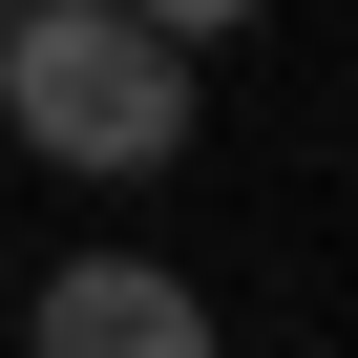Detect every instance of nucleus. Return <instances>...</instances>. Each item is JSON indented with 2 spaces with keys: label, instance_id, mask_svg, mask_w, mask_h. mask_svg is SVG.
Wrapping results in <instances>:
<instances>
[{
  "label": "nucleus",
  "instance_id": "nucleus-1",
  "mask_svg": "<svg viewBox=\"0 0 358 358\" xmlns=\"http://www.w3.org/2000/svg\"><path fill=\"white\" fill-rule=\"evenodd\" d=\"M0 106L64 169H169L190 148V43H148L127 0H22L0 22Z\"/></svg>",
  "mask_w": 358,
  "mask_h": 358
},
{
  "label": "nucleus",
  "instance_id": "nucleus-2",
  "mask_svg": "<svg viewBox=\"0 0 358 358\" xmlns=\"http://www.w3.org/2000/svg\"><path fill=\"white\" fill-rule=\"evenodd\" d=\"M43 358H211V295L148 253H64L43 274Z\"/></svg>",
  "mask_w": 358,
  "mask_h": 358
},
{
  "label": "nucleus",
  "instance_id": "nucleus-3",
  "mask_svg": "<svg viewBox=\"0 0 358 358\" xmlns=\"http://www.w3.org/2000/svg\"><path fill=\"white\" fill-rule=\"evenodd\" d=\"M127 22H148V43H232L253 0H127Z\"/></svg>",
  "mask_w": 358,
  "mask_h": 358
},
{
  "label": "nucleus",
  "instance_id": "nucleus-4",
  "mask_svg": "<svg viewBox=\"0 0 358 358\" xmlns=\"http://www.w3.org/2000/svg\"><path fill=\"white\" fill-rule=\"evenodd\" d=\"M0 22H22V0H0Z\"/></svg>",
  "mask_w": 358,
  "mask_h": 358
}]
</instances>
